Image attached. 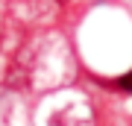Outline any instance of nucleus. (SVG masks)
I'll use <instances>...</instances> for the list:
<instances>
[{
    "label": "nucleus",
    "instance_id": "obj_2",
    "mask_svg": "<svg viewBox=\"0 0 132 126\" xmlns=\"http://www.w3.org/2000/svg\"><path fill=\"white\" fill-rule=\"evenodd\" d=\"M0 53H3V41H0Z\"/></svg>",
    "mask_w": 132,
    "mask_h": 126
},
{
    "label": "nucleus",
    "instance_id": "obj_1",
    "mask_svg": "<svg viewBox=\"0 0 132 126\" xmlns=\"http://www.w3.org/2000/svg\"><path fill=\"white\" fill-rule=\"evenodd\" d=\"M114 85H118L120 91L132 94V70H129V73H123V76H118V79H114Z\"/></svg>",
    "mask_w": 132,
    "mask_h": 126
}]
</instances>
